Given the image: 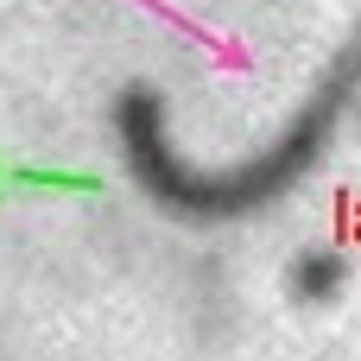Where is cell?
Here are the masks:
<instances>
[{"mask_svg": "<svg viewBox=\"0 0 361 361\" xmlns=\"http://www.w3.org/2000/svg\"><path fill=\"white\" fill-rule=\"evenodd\" d=\"M355 89H361V32L343 44V57H336V70L317 82V95L298 108V121L286 127V140L267 146V152H260L254 165H241V171H184V165L171 159V146H165V121H159V102H152L146 89H133V95L121 102V146H127L140 184H146L165 209H184V216H247V209L273 203L286 184H298V178L317 165V152L330 146V127L343 121V108H349Z\"/></svg>", "mask_w": 361, "mask_h": 361, "instance_id": "cell-1", "label": "cell"}, {"mask_svg": "<svg viewBox=\"0 0 361 361\" xmlns=\"http://www.w3.org/2000/svg\"><path fill=\"white\" fill-rule=\"evenodd\" d=\"M298 279H305V292H330L343 279V260L336 254H311V260H298Z\"/></svg>", "mask_w": 361, "mask_h": 361, "instance_id": "cell-2", "label": "cell"}]
</instances>
